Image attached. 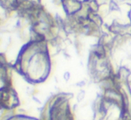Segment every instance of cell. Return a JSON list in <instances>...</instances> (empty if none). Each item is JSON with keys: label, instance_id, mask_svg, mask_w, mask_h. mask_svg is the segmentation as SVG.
<instances>
[{"label": "cell", "instance_id": "4", "mask_svg": "<svg viewBox=\"0 0 131 120\" xmlns=\"http://www.w3.org/2000/svg\"><path fill=\"white\" fill-rule=\"evenodd\" d=\"M127 19H128V21H129V22L131 24V8L129 10V12H127Z\"/></svg>", "mask_w": 131, "mask_h": 120}, {"label": "cell", "instance_id": "5", "mask_svg": "<svg viewBox=\"0 0 131 120\" xmlns=\"http://www.w3.org/2000/svg\"><path fill=\"white\" fill-rule=\"evenodd\" d=\"M69 78H70V74H69V73H68V72H67V73H66V74H65V75H64V79H67V80H68V79H69Z\"/></svg>", "mask_w": 131, "mask_h": 120}, {"label": "cell", "instance_id": "3", "mask_svg": "<svg viewBox=\"0 0 131 120\" xmlns=\"http://www.w3.org/2000/svg\"><path fill=\"white\" fill-rule=\"evenodd\" d=\"M84 96H85V93H84V92H80L78 94V96H77V99H78V102H81V101H82L83 99H84Z\"/></svg>", "mask_w": 131, "mask_h": 120}, {"label": "cell", "instance_id": "1", "mask_svg": "<svg viewBox=\"0 0 131 120\" xmlns=\"http://www.w3.org/2000/svg\"><path fill=\"white\" fill-rule=\"evenodd\" d=\"M82 7V2L79 0H62L61 8L66 15L76 14Z\"/></svg>", "mask_w": 131, "mask_h": 120}, {"label": "cell", "instance_id": "2", "mask_svg": "<svg viewBox=\"0 0 131 120\" xmlns=\"http://www.w3.org/2000/svg\"><path fill=\"white\" fill-rule=\"evenodd\" d=\"M97 4L100 6V5H105V4H109L112 0H94Z\"/></svg>", "mask_w": 131, "mask_h": 120}]
</instances>
